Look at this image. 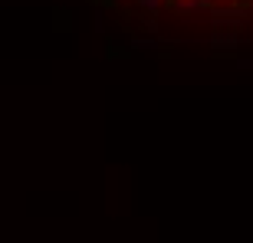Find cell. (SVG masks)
<instances>
[{"mask_svg": "<svg viewBox=\"0 0 253 243\" xmlns=\"http://www.w3.org/2000/svg\"><path fill=\"white\" fill-rule=\"evenodd\" d=\"M141 10H151V13H158L161 7H165V0H135Z\"/></svg>", "mask_w": 253, "mask_h": 243, "instance_id": "cell-1", "label": "cell"}, {"mask_svg": "<svg viewBox=\"0 0 253 243\" xmlns=\"http://www.w3.org/2000/svg\"><path fill=\"white\" fill-rule=\"evenodd\" d=\"M214 3H224V0H214Z\"/></svg>", "mask_w": 253, "mask_h": 243, "instance_id": "cell-2", "label": "cell"}]
</instances>
